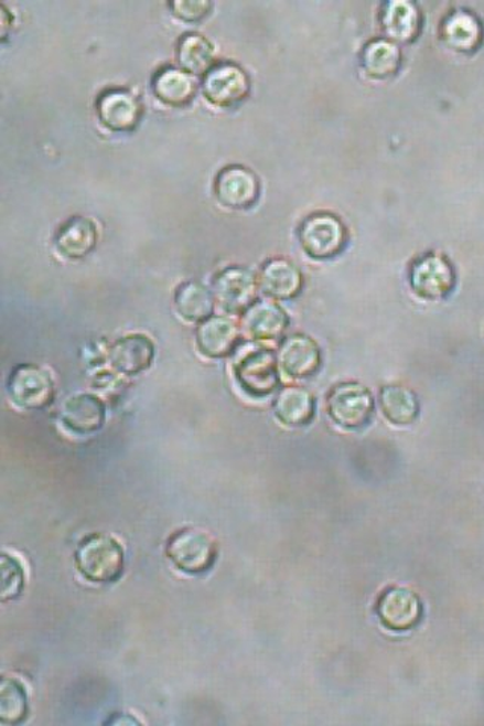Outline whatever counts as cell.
<instances>
[{"mask_svg":"<svg viewBox=\"0 0 484 726\" xmlns=\"http://www.w3.org/2000/svg\"><path fill=\"white\" fill-rule=\"evenodd\" d=\"M75 566L80 577L93 585H114L125 574L123 546L111 534H88L76 546Z\"/></svg>","mask_w":484,"mask_h":726,"instance_id":"obj_1","label":"cell"},{"mask_svg":"<svg viewBox=\"0 0 484 726\" xmlns=\"http://www.w3.org/2000/svg\"><path fill=\"white\" fill-rule=\"evenodd\" d=\"M165 556L181 573L202 575L214 568L218 545L206 530L183 527L166 540Z\"/></svg>","mask_w":484,"mask_h":726,"instance_id":"obj_2","label":"cell"},{"mask_svg":"<svg viewBox=\"0 0 484 726\" xmlns=\"http://www.w3.org/2000/svg\"><path fill=\"white\" fill-rule=\"evenodd\" d=\"M278 356L256 344L237 349L234 373L239 387L254 398H266L279 387Z\"/></svg>","mask_w":484,"mask_h":726,"instance_id":"obj_3","label":"cell"},{"mask_svg":"<svg viewBox=\"0 0 484 726\" xmlns=\"http://www.w3.org/2000/svg\"><path fill=\"white\" fill-rule=\"evenodd\" d=\"M299 241L309 258H336L347 247V227L343 220L331 212H315L300 224Z\"/></svg>","mask_w":484,"mask_h":726,"instance_id":"obj_4","label":"cell"},{"mask_svg":"<svg viewBox=\"0 0 484 726\" xmlns=\"http://www.w3.org/2000/svg\"><path fill=\"white\" fill-rule=\"evenodd\" d=\"M8 395L20 409L39 412L55 399V382L51 373L35 363H20L7 382Z\"/></svg>","mask_w":484,"mask_h":726,"instance_id":"obj_5","label":"cell"},{"mask_svg":"<svg viewBox=\"0 0 484 726\" xmlns=\"http://www.w3.org/2000/svg\"><path fill=\"white\" fill-rule=\"evenodd\" d=\"M327 414L337 427L359 430L372 421L373 395L359 383H340L327 395Z\"/></svg>","mask_w":484,"mask_h":726,"instance_id":"obj_6","label":"cell"},{"mask_svg":"<svg viewBox=\"0 0 484 726\" xmlns=\"http://www.w3.org/2000/svg\"><path fill=\"white\" fill-rule=\"evenodd\" d=\"M251 92V81L241 65L222 61L203 76L202 93L217 108H234L246 100Z\"/></svg>","mask_w":484,"mask_h":726,"instance_id":"obj_7","label":"cell"},{"mask_svg":"<svg viewBox=\"0 0 484 726\" xmlns=\"http://www.w3.org/2000/svg\"><path fill=\"white\" fill-rule=\"evenodd\" d=\"M214 193L227 210H250L260 197L259 178L247 167L227 166L215 178Z\"/></svg>","mask_w":484,"mask_h":726,"instance_id":"obj_8","label":"cell"},{"mask_svg":"<svg viewBox=\"0 0 484 726\" xmlns=\"http://www.w3.org/2000/svg\"><path fill=\"white\" fill-rule=\"evenodd\" d=\"M258 277L244 267H227L215 276L213 292L215 303L227 313H244L258 296Z\"/></svg>","mask_w":484,"mask_h":726,"instance_id":"obj_9","label":"cell"},{"mask_svg":"<svg viewBox=\"0 0 484 726\" xmlns=\"http://www.w3.org/2000/svg\"><path fill=\"white\" fill-rule=\"evenodd\" d=\"M376 611L384 627L396 633H405L421 622L422 602L413 590L392 586L381 591Z\"/></svg>","mask_w":484,"mask_h":726,"instance_id":"obj_10","label":"cell"},{"mask_svg":"<svg viewBox=\"0 0 484 726\" xmlns=\"http://www.w3.org/2000/svg\"><path fill=\"white\" fill-rule=\"evenodd\" d=\"M96 113L105 128L125 134L132 132L140 125L142 106L129 89L109 88L97 97Z\"/></svg>","mask_w":484,"mask_h":726,"instance_id":"obj_11","label":"cell"},{"mask_svg":"<svg viewBox=\"0 0 484 726\" xmlns=\"http://www.w3.org/2000/svg\"><path fill=\"white\" fill-rule=\"evenodd\" d=\"M410 287L426 300H439L454 288L455 276L449 260L441 255L421 256L410 268Z\"/></svg>","mask_w":484,"mask_h":726,"instance_id":"obj_12","label":"cell"},{"mask_svg":"<svg viewBox=\"0 0 484 726\" xmlns=\"http://www.w3.org/2000/svg\"><path fill=\"white\" fill-rule=\"evenodd\" d=\"M279 369L295 381L311 378L319 373L323 356L320 345L306 334L297 333L283 340L278 352Z\"/></svg>","mask_w":484,"mask_h":726,"instance_id":"obj_13","label":"cell"},{"mask_svg":"<svg viewBox=\"0 0 484 726\" xmlns=\"http://www.w3.org/2000/svg\"><path fill=\"white\" fill-rule=\"evenodd\" d=\"M61 423L77 436L95 435L107 421V406L96 395L79 393L65 399Z\"/></svg>","mask_w":484,"mask_h":726,"instance_id":"obj_14","label":"cell"},{"mask_svg":"<svg viewBox=\"0 0 484 726\" xmlns=\"http://www.w3.org/2000/svg\"><path fill=\"white\" fill-rule=\"evenodd\" d=\"M241 338L237 322L229 317L213 316L198 322L195 342L203 356L223 359L237 352Z\"/></svg>","mask_w":484,"mask_h":726,"instance_id":"obj_15","label":"cell"},{"mask_svg":"<svg viewBox=\"0 0 484 726\" xmlns=\"http://www.w3.org/2000/svg\"><path fill=\"white\" fill-rule=\"evenodd\" d=\"M290 318L275 301H255L243 313V332L255 342L278 341L287 332Z\"/></svg>","mask_w":484,"mask_h":726,"instance_id":"obj_16","label":"cell"},{"mask_svg":"<svg viewBox=\"0 0 484 726\" xmlns=\"http://www.w3.org/2000/svg\"><path fill=\"white\" fill-rule=\"evenodd\" d=\"M153 341L146 334L136 333L120 338L109 349L108 359L114 370L123 375H138L148 371L154 361Z\"/></svg>","mask_w":484,"mask_h":726,"instance_id":"obj_17","label":"cell"},{"mask_svg":"<svg viewBox=\"0 0 484 726\" xmlns=\"http://www.w3.org/2000/svg\"><path fill=\"white\" fill-rule=\"evenodd\" d=\"M258 284L272 300H292L302 292L303 275L291 260L272 258L260 268Z\"/></svg>","mask_w":484,"mask_h":726,"instance_id":"obj_18","label":"cell"},{"mask_svg":"<svg viewBox=\"0 0 484 726\" xmlns=\"http://www.w3.org/2000/svg\"><path fill=\"white\" fill-rule=\"evenodd\" d=\"M380 26L385 39L400 44L412 43L421 31V12L412 2H388L381 7Z\"/></svg>","mask_w":484,"mask_h":726,"instance_id":"obj_19","label":"cell"},{"mask_svg":"<svg viewBox=\"0 0 484 726\" xmlns=\"http://www.w3.org/2000/svg\"><path fill=\"white\" fill-rule=\"evenodd\" d=\"M97 239L99 234L95 222L76 215L68 218L56 232L55 247L64 258L84 259L95 250Z\"/></svg>","mask_w":484,"mask_h":726,"instance_id":"obj_20","label":"cell"},{"mask_svg":"<svg viewBox=\"0 0 484 726\" xmlns=\"http://www.w3.org/2000/svg\"><path fill=\"white\" fill-rule=\"evenodd\" d=\"M152 92L162 104L182 108L193 102L195 93H197V84L190 73L182 71L181 67L169 65L153 76Z\"/></svg>","mask_w":484,"mask_h":726,"instance_id":"obj_21","label":"cell"},{"mask_svg":"<svg viewBox=\"0 0 484 726\" xmlns=\"http://www.w3.org/2000/svg\"><path fill=\"white\" fill-rule=\"evenodd\" d=\"M441 36L455 52H474L482 44V22L471 11L455 10L443 19Z\"/></svg>","mask_w":484,"mask_h":726,"instance_id":"obj_22","label":"cell"},{"mask_svg":"<svg viewBox=\"0 0 484 726\" xmlns=\"http://www.w3.org/2000/svg\"><path fill=\"white\" fill-rule=\"evenodd\" d=\"M402 63V53L397 43L385 36L369 40L362 49L361 65L372 79L386 81L397 75Z\"/></svg>","mask_w":484,"mask_h":726,"instance_id":"obj_23","label":"cell"},{"mask_svg":"<svg viewBox=\"0 0 484 726\" xmlns=\"http://www.w3.org/2000/svg\"><path fill=\"white\" fill-rule=\"evenodd\" d=\"M272 407H275L276 418L287 427L308 426L315 416L313 395L300 386H287L280 389Z\"/></svg>","mask_w":484,"mask_h":726,"instance_id":"obj_24","label":"cell"},{"mask_svg":"<svg viewBox=\"0 0 484 726\" xmlns=\"http://www.w3.org/2000/svg\"><path fill=\"white\" fill-rule=\"evenodd\" d=\"M174 308L183 320L202 322L214 316V292L201 281L189 280L179 285L174 293Z\"/></svg>","mask_w":484,"mask_h":726,"instance_id":"obj_25","label":"cell"},{"mask_svg":"<svg viewBox=\"0 0 484 726\" xmlns=\"http://www.w3.org/2000/svg\"><path fill=\"white\" fill-rule=\"evenodd\" d=\"M178 63L191 76H205L215 64L214 44L205 35L189 32L179 39Z\"/></svg>","mask_w":484,"mask_h":726,"instance_id":"obj_26","label":"cell"},{"mask_svg":"<svg viewBox=\"0 0 484 726\" xmlns=\"http://www.w3.org/2000/svg\"><path fill=\"white\" fill-rule=\"evenodd\" d=\"M380 407L389 423L410 426L420 415L417 395L405 386H385L380 391Z\"/></svg>","mask_w":484,"mask_h":726,"instance_id":"obj_27","label":"cell"},{"mask_svg":"<svg viewBox=\"0 0 484 726\" xmlns=\"http://www.w3.org/2000/svg\"><path fill=\"white\" fill-rule=\"evenodd\" d=\"M30 716L26 687L18 679L3 676L0 681V724L22 725Z\"/></svg>","mask_w":484,"mask_h":726,"instance_id":"obj_28","label":"cell"},{"mask_svg":"<svg viewBox=\"0 0 484 726\" xmlns=\"http://www.w3.org/2000/svg\"><path fill=\"white\" fill-rule=\"evenodd\" d=\"M0 573H2V587H0L2 602L15 601L22 597L24 580H26L22 562L3 551L2 557H0Z\"/></svg>","mask_w":484,"mask_h":726,"instance_id":"obj_29","label":"cell"},{"mask_svg":"<svg viewBox=\"0 0 484 726\" xmlns=\"http://www.w3.org/2000/svg\"><path fill=\"white\" fill-rule=\"evenodd\" d=\"M169 7L183 22H201L213 10V3L207 0H176L170 2Z\"/></svg>","mask_w":484,"mask_h":726,"instance_id":"obj_30","label":"cell"},{"mask_svg":"<svg viewBox=\"0 0 484 726\" xmlns=\"http://www.w3.org/2000/svg\"><path fill=\"white\" fill-rule=\"evenodd\" d=\"M0 23H2V39L6 40L12 24L10 11L6 6H0Z\"/></svg>","mask_w":484,"mask_h":726,"instance_id":"obj_31","label":"cell"}]
</instances>
